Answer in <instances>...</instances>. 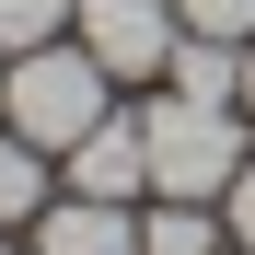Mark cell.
<instances>
[{"mask_svg":"<svg viewBox=\"0 0 255 255\" xmlns=\"http://www.w3.org/2000/svg\"><path fill=\"white\" fill-rule=\"evenodd\" d=\"M105 116H116V105H105V58L81 47V35H70V47H35V58L0 70V128H23V139H35V151H58V162L93 139Z\"/></svg>","mask_w":255,"mask_h":255,"instance_id":"obj_1","label":"cell"},{"mask_svg":"<svg viewBox=\"0 0 255 255\" xmlns=\"http://www.w3.org/2000/svg\"><path fill=\"white\" fill-rule=\"evenodd\" d=\"M139 128H151V197H221L244 174V105L162 93V105H139Z\"/></svg>","mask_w":255,"mask_h":255,"instance_id":"obj_2","label":"cell"},{"mask_svg":"<svg viewBox=\"0 0 255 255\" xmlns=\"http://www.w3.org/2000/svg\"><path fill=\"white\" fill-rule=\"evenodd\" d=\"M70 23H81V47L105 58V81H151L186 47V12L174 0H70Z\"/></svg>","mask_w":255,"mask_h":255,"instance_id":"obj_3","label":"cell"},{"mask_svg":"<svg viewBox=\"0 0 255 255\" xmlns=\"http://www.w3.org/2000/svg\"><path fill=\"white\" fill-rule=\"evenodd\" d=\"M70 197H116V209L151 197V128H139V116H105L93 139L70 151Z\"/></svg>","mask_w":255,"mask_h":255,"instance_id":"obj_4","label":"cell"},{"mask_svg":"<svg viewBox=\"0 0 255 255\" xmlns=\"http://www.w3.org/2000/svg\"><path fill=\"white\" fill-rule=\"evenodd\" d=\"M35 255H139V209L58 197V209H35Z\"/></svg>","mask_w":255,"mask_h":255,"instance_id":"obj_5","label":"cell"},{"mask_svg":"<svg viewBox=\"0 0 255 255\" xmlns=\"http://www.w3.org/2000/svg\"><path fill=\"white\" fill-rule=\"evenodd\" d=\"M162 81L197 93V105H244V47H232V35H186V47L162 58Z\"/></svg>","mask_w":255,"mask_h":255,"instance_id":"obj_6","label":"cell"},{"mask_svg":"<svg viewBox=\"0 0 255 255\" xmlns=\"http://www.w3.org/2000/svg\"><path fill=\"white\" fill-rule=\"evenodd\" d=\"M232 232L209 221V197H162L151 221H139V255H221Z\"/></svg>","mask_w":255,"mask_h":255,"instance_id":"obj_7","label":"cell"},{"mask_svg":"<svg viewBox=\"0 0 255 255\" xmlns=\"http://www.w3.org/2000/svg\"><path fill=\"white\" fill-rule=\"evenodd\" d=\"M35 209H47V151L23 128H0V232H23Z\"/></svg>","mask_w":255,"mask_h":255,"instance_id":"obj_8","label":"cell"},{"mask_svg":"<svg viewBox=\"0 0 255 255\" xmlns=\"http://www.w3.org/2000/svg\"><path fill=\"white\" fill-rule=\"evenodd\" d=\"M58 23H70V0H0V58H35V47H58Z\"/></svg>","mask_w":255,"mask_h":255,"instance_id":"obj_9","label":"cell"},{"mask_svg":"<svg viewBox=\"0 0 255 255\" xmlns=\"http://www.w3.org/2000/svg\"><path fill=\"white\" fill-rule=\"evenodd\" d=\"M174 12H186V35H232V47L255 35V0H174Z\"/></svg>","mask_w":255,"mask_h":255,"instance_id":"obj_10","label":"cell"},{"mask_svg":"<svg viewBox=\"0 0 255 255\" xmlns=\"http://www.w3.org/2000/svg\"><path fill=\"white\" fill-rule=\"evenodd\" d=\"M221 232H232V244H244V255H255V151H244V174H232V186H221Z\"/></svg>","mask_w":255,"mask_h":255,"instance_id":"obj_11","label":"cell"},{"mask_svg":"<svg viewBox=\"0 0 255 255\" xmlns=\"http://www.w3.org/2000/svg\"><path fill=\"white\" fill-rule=\"evenodd\" d=\"M244 116H255V35H244Z\"/></svg>","mask_w":255,"mask_h":255,"instance_id":"obj_12","label":"cell"},{"mask_svg":"<svg viewBox=\"0 0 255 255\" xmlns=\"http://www.w3.org/2000/svg\"><path fill=\"white\" fill-rule=\"evenodd\" d=\"M0 255H12V232H0Z\"/></svg>","mask_w":255,"mask_h":255,"instance_id":"obj_13","label":"cell"}]
</instances>
